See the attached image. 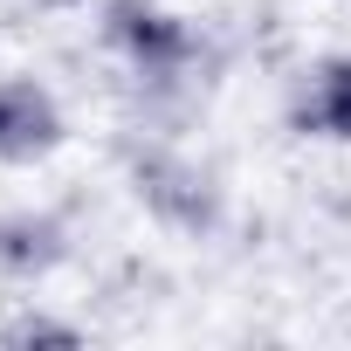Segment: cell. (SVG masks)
I'll return each instance as SVG.
<instances>
[{
    "mask_svg": "<svg viewBox=\"0 0 351 351\" xmlns=\"http://www.w3.org/2000/svg\"><path fill=\"white\" fill-rule=\"evenodd\" d=\"M97 35H104L110 62L124 69V83H131L138 110H145V131H158V117L193 104L200 69H207L200 21H186L180 8H165V0H104Z\"/></svg>",
    "mask_w": 351,
    "mask_h": 351,
    "instance_id": "1",
    "label": "cell"
},
{
    "mask_svg": "<svg viewBox=\"0 0 351 351\" xmlns=\"http://www.w3.org/2000/svg\"><path fill=\"white\" fill-rule=\"evenodd\" d=\"M117 165H124V186L138 200V214L165 234H180V241H207L221 234L228 221V186H221V172L186 152L180 138H165V131H131L117 145Z\"/></svg>",
    "mask_w": 351,
    "mask_h": 351,
    "instance_id": "2",
    "label": "cell"
},
{
    "mask_svg": "<svg viewBox=\"0 0 351 351\" xmlns=\"http://www.w3.org/2000/svg\"><path fill=\"white\" fill-rule=\"evenodd\" d=\"M69 138V110L42 76H0V165H42Z\"/></svg>",
    "mask_w": 351,
    "mask_h": 351,
    "instance_id": "3",
    "label": "cell"
},
{
    "mask_svg": "<svg viewBox=\"0 0 351 351\" xmlns=\"http://www.w3.org/2000/svg\"><path fill=\"white\" fill-rule=\"evenodd\" d=\"M76 255V228L56 207H0V276L8 282H49L62 262Z\"/></svg>",
    "mask_w": 351,
    "mask_h": 351,
    "instance_id": "4",
    "label": "cell"
},
{
    "mask_svg": "<svg viewBox=\"0 0 351 351\" xmlns=\"http://www.w3.org/2000/svg\"><path fill=\"white\" fill-rule=\"evenodd\" d=\"M289 131L317 145H351V49L310 62L289 90Z\"/></svg>",
    "mask_w": 351,
    "mask_h": 351,
    "instance_id": "5",
    "label": "cell"
},
{
    "mask_svg": "<svg viewBox=\"0 0 351 351\" xmlns=\"http://www.w3.org/2000/svg\"><path fill=\"white\" fill-rule=\"evenodd\" d=\"M90 330L76 324V317H56V310H42V303H21V310H8L0 317V351H76Z\"/></svg>",
    "mask_w": 351,
    "mask_h": 351,
    "instance_id": "6",
    "label": "cell"
},
{
    "mask_svg": "<svg viewBox=\"0 0 351 351\" xmlns=\"http://www.w3.org/2000/svg\"><path fill=\"white\" fill-rule=\"evenodd\" d=\"M35 8H49V14H83V8H104V0H35Z\"/></svg>",
    "mask_w": 351,
    "mask_h": 351,
    "instance_id": "7",
    "label": "cell"
}]
</instances>
